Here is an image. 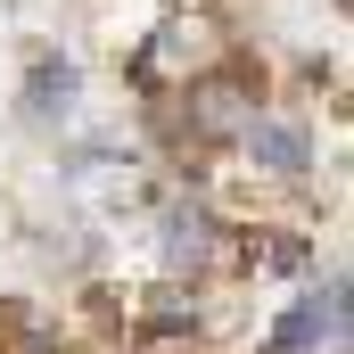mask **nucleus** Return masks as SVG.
Returning <instances> with one entry per match:
<instances>
[{"mask_svg":"<svg viewBox=\"0 0 354 354\" xmlns=\"http://www.w3.org/2000/svg\"><path fill=\"white\" fill-rule=\"evenodd\" d=\"M256 124V75L248 66H223L189 91V132L198 140H223V132H248Z\"/></svg>","mask_w":354,"mask_h":354,"instance_id":"nucleus-1","label":"nucleus"},{"mask_svg":"<svg viewBox=\"0 0 354 354\" xmlns=\"http://www.w3.org/2000/svg\"><path fill=\"white\" fill-rule=\"evenodd\" d=\"M248 157L272 165V174H297L305 165V132L297 124H248Z\"/></svg>","mask_w":354,"mask_h":354,"instance_id":"nucleus-2","label":"nucleus"},{"mask_svg":"<svg viewBox=\"0 0 354 354\" xmlns=\"http://www.w3.org/2000/svg\"><path fill=\"white\" fill-rule=\"evenodd\" d=\"M165 256H174V264H198V256H206V214H198V206H189V214H174Z\"/></svg>","mask_w":354,"mask_h":354,"instance_id":"nucleus-3","label":"nucleus"},{"mask_svg":"<svg viewBox=\"0 0 354 354\" xmlns=\"http://www.w3.org/2000/svg\"><path fill=\"white\" fill-rule=\"evenodd\" d=\"M66 91H75V66H66V58H58V66H33V115L66 107Z\"/></svg>","mask_w":354,"mask_h":354,"instance_id":"nucleus-4","label":"nucleus"}]
</instances>
